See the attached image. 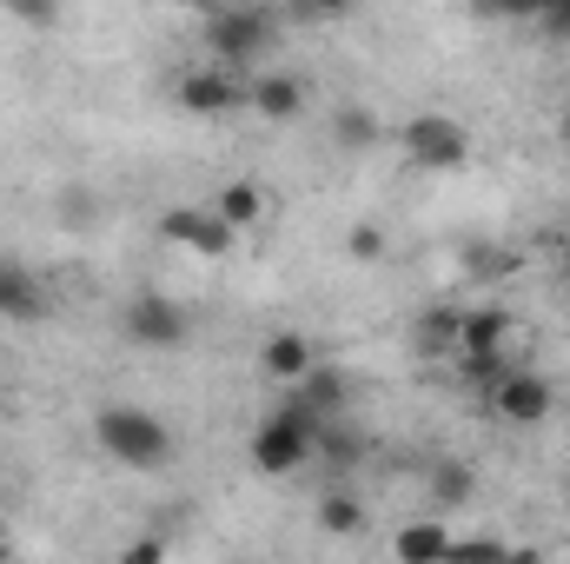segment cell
I'll use <instances>...</instances> for the list:
<instances>
[{"mask_svg": "<svg viewBox=\"0 0 570 564\" xmlns=\"http://www.w3.org/2000/svg\"><path fill=\"white\" fill-rule=\"evenodd\" d=\"M365 525V505L352 498V492H332L325 505H318V532H332V538H352Z\"/></svg>", "mask_w": 570, "mask_h": 564, "instance_id": "obj_20", "label": "cell"}, {"mask_svg": "<svg viewBox=\"0 0 570 564\" xmlns=\"http://www.w3.org/2000/svg\"><path fill=\"white\" fill-rule=\"evenodd\" d=\"M392 558L399 564H438V558H458V538L438 525V518H419V525H399L392 532Z\"/></svg>", "mask_w": 570, "mask_h": 564, "instance_id": "obj_11", "label": "cell"}, {"mask_svg": "<svg viewBox=\"0 0 570 564\" xmlns=\"http://www.w3.org/2000/svg\"><path fill=\"white\" fill-rule=\"evenodd\" d=\"M358 0H279L285 27H332V20H345Z\"/></svg>", "mask_w": 570, "mask_h": 564, "instance_id": "obj_19", "label": "cell"}, {"mask_svg": "<svg viewBox=\"0 0 570 564\" xmlns=\"http://www.w3.org/2000/svg\"><path fill=\"white\" fill-rule=\"evenodd\" d=\"M332 140L345 146V153H365V146H379L385 134H379V114L372 107H338L332 114Z\"/></svg>", "mask_w": 570, "mask_h": 564, "instance_id": "obj_17", "label": "cell"}, {"mask_svg": "<svg viewBox=\"0 0 570 564\" xmlns=\"http://www.w3.org/2000/svg\"><path fill=\"white\" fill-rule=\"evenodd\" d=\"M60 220H67V226H87V220H94V200H87V193H67V200H60Z\"/></svg>", "mask_w": 570, "mask_h": 564, "instance_id": "obj_26", "label": "cell"}, {"mask_svg": "<svg viewBox=\"0 0 570 564\" xmlns=\"http://www.w3.org/2000/svg\"><path fill=\"white\" fill-rule=\"evenodd\" d=\"M458 325H464L458 305H425L412 325V352L419 359H458Z\"/></svg>", "mask_w": 570, "mask_h": 564, "instance_id": "obj_13", "label": "cell"}, {"mask_svg": "<svg viewBox=\"0 0 570 564\" xmlns=\"http://www.w3.org/2000/svg\"><path fill=\"white\" fill-rule=\"evenodd\" d=\"M312 445H318L312 419H305V412H292V406H279L273 419L253 431V465H259L266 478H285V471H298V465L312 458Z\"/></svg>", "mask_w": 570, "mask_h": 564, "instance_id": "obj_4", "label": "cell"}, {"mask_svg": "<svg viewBox=\"0 0 570 564\" xmlns=\"http://www.w3.org/2000/svg\"><path fill=\"white\" fill-rule=\"evenodd\" d=\"M159 233L173 240V246H186V253H199V260H219V253H233V226L213 213V206H173L166 220H159Z\"/></svg>", "mask_w": 570, "mask_h": 564, "instance_id": "obj_7", "label": "cell"}, {"mask_svg": "<svg viewBox=\"0 0 570 564\" xmlns=\"http://www.w3.org/2000/svg\"><path fill=\"white\" fill-rule=\"evenodd\" d=\"M325 451H332V465H358V438H338V431H325Z\"/></svg>", "mask_w": 570, "mask_h": 564, "instance_id": "obj_27", "label": "cell"}, {"mask_svg": "<svg viewBox=\"0 0 570 564\" xmlns=\"http://www.w3.org/2000/svg\"><path fill=\"white\" fill-rule=\"evenodd\" d=\"M504 339H511V312L504 305H471L464 325H458V359H491V352H504Z\"/></svg>", "mask_w": 570, "mask_h": 564, "instance_id": "obj_9", "label": "cell"}, {"mask_svg": "<svg viewBox=\"0 0 570 564\" xmlns=\"http://www.w3.org/2000/svg\"><path fill=\"white\" fill-rule=\"evenodd\" d=\"M478 20H538L551 0H464Z\"/></svg>", "mask_w": 570, "mask_h": 564, "instance_id": "obj_21", "label": "cell"}, {"mask_svg": "<svg viewBox=\"0 0 570 564\" xmlns=\"http://www.w3.org/2000/svg\"><path fill=\"white\" fill-rule=\"evenodd\" d=\"M0 7H7L20 27H53V20H60V0H0Z\"/></svg>", "mask_w": 570, "mask_h": 564, "instance_id": "obj_23", "label": "cell"}, {"mask_svg": "<svg viewBox=\"0 0 570 564\" xmlns=\"http://www.w3.org/2000/svg\"><path fill=\"white\" fill-rule=\"evenodd\" d=\"M239 100H246V87H233V74H226V67H199V74H186V80H179V107H186V114H199V120L233 114Z\"/></svg>", "mask_w": 570, "mask_h": 564, "instance_id": "obj_8", "label": "cell"}, {"mask_svg": "<svg viewBox=\"0 0 570 564\" xmlns=\"http://www.w3.org/2000/svg\"><path fill=\"white\" fill-rule=\"evenodd\" d=\"M399 146H405V159L425 166V173H458V166L471 159V127L451 120V114H419V120H405Z\"/></svg>", "mask_w": 570, "mask_h": 564, "instance_id": "obj_3", "label": "cell"}, {"mask_svg": "<svg viewBox=\"0 0 570 564\" xmlns=\"http://www.w3.org/2000/svg\"><path fill=\"white\" fill-rule=\"evenodd\" d=\"M94 438L127 471H159L173 458V431L153 419V412H140V406H100L94 412Z\"/></svg>", "mask_w": 570, "mask_h": 564, "instance_id": "obj_1", "label": "cell"}, {"mask_svg": "<svg viewBox=\"0 0 570 564\" xmlns=\"http://www.w3.org/2000/svg\"><path fill=\"white\" fill-rule=\"evenodd\" d=\"M471 485H478V478H471V465L444 458V465L431 471V498H438V512H458V505L471 498Z\"/></svg>", "mask_w": 570, "mask_h": 564, "instance_id": "obj_18", "label": "cell"}, {"mask_svg": "<svg viewBox=\"0 0 570 564\" xmlns=\"http://www.w3.org/2000/svg\"><path fill=\"white\" fill-rule=\"evenodd\" d=\"M179 7H199V13H213V7H219V0H179Z\"/></svg>", "mask_w": 570, "mask_h": 564, "instance_id": "obj_29", "label": "cell"}, {"mask_svg": "<svg viewBox=\"0 0 570 564\" xmlns=\"http://www.w3.org/2000/svg\"><path fill=\"white\" fill-rule=\"evenodd\" d=\"M246 100H253V114H259V120L285 127V120H298V114H305V80H292V74H266V80H253V87H246Z\"/></svg>", "mask_w": 570, "mask_h": 564, "instance_id": "obj_12", "label": "cell"}, {"mask_svg": "<svg viewBox=\"0 0 570 564\" xmlns=\"http://www.w3.org/2000/svg\"><path fill=\"white\" fill-rule=\"evenodd\" d=\"M153 558H166V545H159V538H140V545H127V564H153Z\"/></svg>", "mask_w": 570, "mask_h": 564, "instance_id": "obj_28", "label": "cell"}, {"mask_svg": "<svg viewBox=\"0 0 570 564\" xmlns=\"http://www.w3.org/2000/svg\"><path fill=\"white\" fill-rule=\"evenodd\" d=\"M491 412L504 425H544L558 412V386L544 372H531V366H504L491 379Z\"/></svg>", "mask_w": 570, "mask_h": 564, "instance_id": "obj_5", "label": "cell"}, {"mask_svg": "<svg viewBox=\"0 0 570 564\" xmlns=\"http://www.w3.org/2000/svg\"><path fill=\"white\" fill-rule=\"evenodd\" d=\"M538 27H544L551 40H570V0H551V7L538 13Z\"/></svg>", "mask_w": 570, "mask_h": 564, "instance_id": "obj_25", "label": "cell"}, {"mask_svg": "<svg viewBox=\"0 0 570 564\" xmlns=\"http://www.w3.org/2000/svg\"><path fill=\"white\" fill-rule=\"evenodd\" d=\"M345 392H352V386H345L338 372H318V366H312L298 386H285V406H292V412H305V419H318V412H338V406H345Z\"/></svg>", "mask_w": 570, "mask_h": 564, "instance_id": "obj_14", "label": "cell"}, {"mask_svg": "<svg viewBox=\"0 0 570 564\" xmlns=\"http://www.w3.org/2000/svg\"><path fill=\"white\" fill-rule=\"evenodd\" d=\"M40 312V280L20 260H0V319H33Z\"/></svg>", "mask_w": 570, "mask_h": 564, "instance_id": "obj_16", "label": "cell"}, {"mask_svg": "<svg viewBox=\"0 0 570 564\" xmlns=\"http://www.w3.org/2000/svg\"><path fill=\"white\" fill-rule=\"evenodd\" d=\"M273 27H279V13H273V7L219 0V7L206 13V47H213L219 60H246V54H259V47L273 40Z\"/></svg>", "mask_w": 570, "mask_h": 564, "instance_id": "obj_2", "label": "cell"}, {"mask_svg": "<svg viewBox=\"0 0 570 564\" xmlns=\"http://www.w3.org/2000/svg\"><path fill=\"white\" fill-rule=\"evenodd\" d=\"M504 266H511V260L491 253V246H471V253H464V273H471V280H491V273H504Z\"/></svg>", "mask_w": 570, "mask_h": 564, "instance_id": "obj_24", "label": "cell"}, {"mask_svg": "<svg viewBox=\"0 0 570 564\" xmlns=\"http://www.w3.org/2000/svg\"><path fill=\"white\" fill-rule=\"evenodd\" d=\"M345 253H352L358 266H372V260H385V233H379L372 220H358V226L345 233Z\"/></svg>", "mask_w": 570, "mask_h": 564, "instance_id": "obj_22", "label": "cell"}, {"mask_svg": "<svg viewBox=\"0 0 570 564\" xmlns=\"http://www.w3.org/2000/svg\"><path fill=\"white\" fill-rule=\"evenodd\" d=\"M259 366H266V379H279V386H298V379L318 366V346H312L305 332H273V339L259 346Z\"/></svg>", "mask_w": 570, "mask_h": 564, "instance_id": "obj_10", "label": "cell"}, {"mask_svg": "<svg viewBox=\"0 0 570 564\" xmlns=\"http://www.w3.org/2000/svg\"><path fill=\"white\" fill-rule=\"evenodd\" d=\"M120 325H127V339H134L140 352H173V346H186V332H193V319H186L166 292H134Z\"/></svg>", "mask_w": 570, "mask_h": 564, "instance_id": "obj_6", "label": "cell"}, {"mask_svg": "<svg viewBox=\"0 0 570 564\" xmlns=\"http://www.w3.org/2000/svg\"><path fill=\"white\" fill-rule=\"evenodd\" d=\"M213 213L233 226V233H253L259 220H266V193L253 186V179H233V186H219V200H213Z\"/></svg>", "mask_w": 570, "mask_h": 564, "instance_id": "obj_15", "label": "cell"}]
</instances>
